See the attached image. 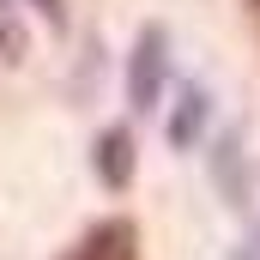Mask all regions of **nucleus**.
Masks as SVG:
<instances>
[{
	"label": "nucleus",
	"instance_id": "nucleus-3",
	"mask_svg": "<svg viewBox=\"0 0 260 260\" xmlns=\"http://www.w3.org/2000/svg\"><path fill=\"white\" fill-rule=\"evenodd\" d=\"M73 260H139V236H133L127 218H109L73 248Z\"/></svg>",
	"mask_w": 260,
	"mask_h": 260
},
{
	"label": "nucleus",
	"instance_id": "nucleus-4",
	"mask_svg": "<svg viewBox=\"0 0 260 260\" xmlns=\"http://www.w3.org/2000/svg\"><path fill=\"white\" fill-rule=\"evenodd\" d=\"M97 176H103V188H127L133 182V133L127 127H109L103 139H97Z\"/></svg>",
	"mask_w": 260,
	"mask_h": 260
},
{
	"label": "nucleus",
	"instance_id": "nucleus-1",
	"mask_svg": "<svg viewBox=\"0 0 260 260\" xmlns=\"http://www.w3.org/2000/svg\"><path fill=\"white\" fill-rule=\"evenodd\" d=\"M164 85H170V30L145 24L133 37V55H127V103L133 109H157Z\"/></svg>",
	"mask_w": 260,
	"mask_h": 260
},
{
	"label": "nucleus",
	"instance_id": "nucleus-5",
	"mask_svg": "<svg viewBox=\"0 0 260 260\" xmlns=\"http://www.w3.org/2000/svg\"><path fill=\"white\" fill-rule=\"evenodd\" d=\"M212 176H218V188H224L230 206H242V139H236V133L218 139V151H212Z\"/></svg>",
	"mask_w": 260,
	"mask_h": 260
},
{
	"label": "nucleus",
	"instance_id": "nucleus-6",
	"mask_svg": "<svg viewBox=\"0 0 260 260\" xmlns=\"http://www.w3.org/2000/svg\"><path fill=\"white\" fill-rule=\"evenodd\" d=\"M37 6H43V12H49L55 24H61V0H37Z\"/></svg>",
	"mask_w": 260,
	"mask_h": 260
},
{
	"label": "nucleus",
	"instance_id": "nucleus-2",
	"mask_svg": "<svg viewBox=\"0 0 260 260\" xmlns=\"http://www.w3.org/2000/svg\"><path fill=\"white\" fill-rule=\"evenodd\" d=\"M212 121V97H206V85H182L176 91V109H170V145L176 151H194L200 133Z\"/></svg>",
	"mask_w": 260,
	"mask_h": 260
}]
</instances>
